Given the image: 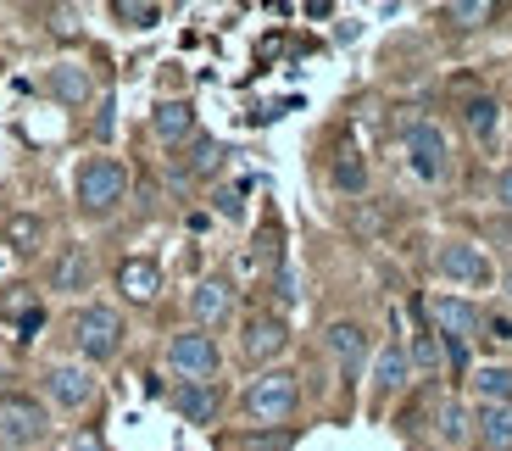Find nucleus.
Returning <instances> with one entry per match:
<instances>
[{"instance_id": "obj_12", "label": "nucleus", "mask_w": 512, "mask_h": 451, "mask_svg": "<svg viewBox=\"0 0 512 451\" xmlns=\"http://www.w3.org/2000/svg\"><path fill=\"white\" fill-rule=\"evenodd\" d=\"M167 401H173V413H179L184 424H195V429H212L223 413H229V390H223V379H190V385H173Z\"/></svg>"}, {"instance_id": "obj_32", "label": "nucleus", "mask_w": 512, "mask_h": 451, "mask_svg": "<svg viewBox=\"0 0 512 451\" xmlns=\"http://www.w3.org/2000/svg\"><path fill=\"white\" fill-rule=\"evenodd\" d=\"M245 195H251V179L223 184V190L212 195V207H218V218H240V212H245Z\"/></svg>"}, {"instance_id": "obj_16", "label": "nucleus", "mask_w": 512, "mask_h": 451, "mask_svg": "<svg viewBox=\"0 0 512 451\" xmlns=\"http://www.w3.org/2000/svg\"><path fill=\"white\" fill-rule=\"evenodd\" d=\"M412 385V357H407V340L390 335L379 351H373V407L396 401L401 390Z\"/></svg>"}, {"instance_id": "obj_14", "label": "nucleus", "mask_w": 512, "mask_h": 451, "mask_svg": "<svg viewBox=\"0 0 512 451\" xmlns=\"http://www.w3.org/2000/svg\"><path fill=\"white\" fill-rule=\"evenodd\" d=\"M95 251L90 245H62L51 257V268H45V290L51 296H90L95 290Z\"/></svg>"}, {"instance_id": "obj_8", "label": "nucleus", "mask_w": 512, "mask_h": 451, "mask_svg": "<svg viewBox=\"0 0 512 451\" xmlns=\"http://www.w3.org/2000/svg\"><path fill=\"white\" fill-rule=\"evenodd\" d=\"M162 362L173 368V379L179 385H190V379H218L223 374V346L218 335H206V329H173L162 346Z\"/></svg>"}, {"instance_id": "obj_18", "label": "nucleus", "mask_w": 512, "mask_h": 451, "mask_svg": "<svg viewBox=\"0 0 512 451\" xmlns=\"http://www.w3.org/2000/svg\"><path fill=\"white\" fill-rule=\"evenodd\" d=\"M39 90L51 95V101H62V106H90L95 101V73L84 62H56V67H45Z\"/></svg>"}, {"instance_id": "obj_2", "label": "nucleus", "mask_w": 512, "mask_h": 451, "mask_svg": "<svg viewBox=\"0 0 512 451\" xmlns=\"http://www.w3.org/2000/svg\"><path fill=\"white\" fill-rule=\"evenodd\" d=\"M240 418L251 429H284V424H295V413H301V374L295 368H262V374H251L245 379V390H240Z\"/></svg>"}, {"instance_id": "obj_21", "label": "nucleus", "mask_w": 512, "mask_h": 451, "mask_svg": "<svg viewBox=\"0 0 512 451\" xmlns=\"http://www.w3.org/2000/svg\"><path fill=\"white\" fill-rule=\"evenodd\" d=\"M468 401L474 407H512V368L507 362H479L468 374Z\"/></svg>"}, {"instance_id": "obj_34", "label": "nucleus", "mask_w": 512, "mask_h": 451, "mask_svg": "<svg viewBox=\"0 0 512 451\" xmlns=\"http://www.w3.org/2000/svg\"><path fill=\"white\" fill-rule=\"evenodd\" d=\"M490 201L501 207V218H512V162L496 168V179H490Z\"/></svg>"}, {"instance_id": "obj_24", "label": "nucleus", "mask_w": 512, "mask_h": 451, "mask_svg": "<svg viewBox=\"0 0 512 451\" xmlns=\"http://www.w3.org/2000/svg\"><path fill=\"white\" fill-rule=\"evenodd\" d=\"M462 129L474 134L479 145H496V134H501V101L496 95H468V101H462Z\"/></svg>"}, {"instance_id": "obj_15", "label": "nucleus", "mask_w": 512, "mask_h": 451, "mask_svg": "<svg viewBox=\"0 0 512 451\" xmlns=\"http://www.w3.org/2000/svg\"><path fill=\"white\" fill-rule=\"evenodd\" d=\"M112 290H117V301H123V307H156V301H162V290H167L162 262L123 257V262H117V273H112Z\"/></svg>"}, {"instance_id": "obj_29", "label": "nucleus", "mask_w": 512, "mask_h": 451, "mask_svg": "<svg viewBox=\"0 0 512 451\" xmlns=\"http://www.w3.org/2000/svg\"><path fill=\"white\" fill-rule=\"evenodd\" d=\"M106 12H112L123 28H134V34H145V28L162 23V6H145V0H112Z\"/></svg>"}, {"instance_id": "obj_23", "label": "nucleus", "mask_w": 512, "mask_h": 451, "mask_svg": "<svg viewBox=\"0 0 512 451\" xmlns=\"http://www.w3.org/2000/svg\"><path fill=\"white\" fill-rule=\"evenodd\" d=\"M474 446L512 451V407H474Z\"/></svg>"}, {"instance_id": "obj_30", "label": "nucleus", "mask_w": 512, "mask_h": 451, "mask_svg": "<svg viewBox=\"0 0 512 451\" xmlns=\"http://www.w3.org/2000/svg\"><path fill=\"white\" fill-rule=\"evenodd\" d=\"M268 301H273L268 312L290 318V307H295V268H290V262H279V268L268 273Z\"/></svg>"}, {"instance_id": "obj_27", "label": "nucleus", "mask_w": 512, "mask_h": 451, "mask_svg": "<svg viewBox=\"0 0 512 451\" xmlns=\"http://www.w3.org/2000/svg\"><path fill=\"white\" fill-rule=\"evenodd\" d=\"M329 184L340 195H368V162H362V151H340L329 162Z\"/></svg>"}, {"instance_id": "obj_31", "label": "nucleus", "mask_w": 512, "mask_h": 451, "mask_svg": "<svg viewBox=\"0 0 512 451\" xmlns=\"http://www.w3.org/2000/svg\"><path fill=\"white\" fill-rule=\"evenodd\" d=\"M479 346H490V351L512 346V312H485V323H479Z\"/></svg>"}, {"instance_id": "obj_7", "label": "nucleus", "mask_w": 512, "mask_h": 451, "mask_svg": "<svg viewBox=\"0 0 512 451\" xmlns=\"http://www.w3.org/2000/svg\"><path fill=\"white\" fill-rule=\"evenodd\" d=\"M295 335H290V318H279V312H251V318L240 323V340H234V357L251 368V374H262V368H279L284 357H290Z\"/></svg>"}, {"instance_id": "obj_4", "label": "nucleus", "mask_w": 512, "mask_h": 451, "mask_svg": "<svg viewBox=\"0 0 512 451\" xmlns=\"http://www.w3.org/2000/svg\"><path fill=\"white\" fill-rule=\"evenodd\" d=\"M56 429V413L39 390H0V446L6 451H39Z\"/></svg>"}, {"instance_id": "obj_3", "label": "nucleus", "mask_w": 512, "mask_h": 451, "mask_svg": "<svg viewBox=\"0 0 512 451\" xmlns=\"http://www.w3.org/2000/svg\"><path fill=\"white\" fill-rule=\"evenodd\" d=\"M73 201L84 218H117L128 201V168H123V156L112 151H95L78 162L73 173Z\"/></svg>"}, {"instance_id": "obj_28", "label": "nucleus", "mask_w": 512, "mask_h": 451, "mask_svg": "<svg viewBox=\"0 0 512 451\" xmlns=\"http://www.w3.org/2000/svg\"><path fill=\"white\" fill-rule=\"evenodd\" d=\"M229 446H234V451H290L295 435H290V429H251V424H245L240 435L229 440Z\"/></svg>"}, {"instance_id": "obj_26", "label": "nucleus", "mask_w": 512, "mask_h": 451, "mask_svg": "<svg viewBox=\"0 0 512 451\" xmlns=\"http://www.w3.org/2000/svg\"><path fill=\"white\" fill-rule=\"evenodd\" d=\"M0 234H6V245H12L17 257L45 251V218H39V212H12V218L0 223Z\"/></svg>"}, {"instance_id": "obj_22", "label": "nucleus", "mask_w": 512, "mask_h": 451, "mask_svg": "<svg viewBox=\"0 0 512 451\" xmlns=\"http://www.w3.org/2000/svg\"><path fill=\"white\" fill-rule=\"evenodd\" d=\"M501 17L496 0H451V6H440V23L451 28V34H479V28H490Z\"/></svg>"}, {"instance_id": "obj_10", "label": "nucleus", "mask_w": 512, "mask_h": 451, "mask_svg": "<svg viewBox=\"0 0 512 451\" xmlns=\"http://www.w3.org/2000/svg\"><path fill=\"white\" fill-rule=\"evenodd\" d=\"M418 312L429 318V329H435L440 340H462V346H474L479 323H485V307H474L462 290H435L429 301H418Z\"/></svg>"}, {"instance_id": "obj_9", "label": "nucleus", "mask_w": 512, "mask_h": 451, "mask_svg": "<svg viewBox=\"0 0 512 451\" xmlns=\"http://www.w3.org/2000/svg\"><path fill=\"white\" fill-rule=\"evenodd\" d=\"M435 273L446 284H457V290H490V284H496V262L485 257V245L462 240V234H451V240L435 245Z\"/></svg>"}, {"instance_id": "obj_6", "label": "nucleus", "mask_w": 512, "mask_h": 451, "mask_svg": "<svg viewBox=\"0 0 512 451\" xmlns=\"http://www.w3.org/2000/svg\"><path fill=\"white\" fill-rule=\"evenodd\" d=\"M401 156H407V168L418 184H440L451 173V140L440 129L435 117H401Z\"/></svg>"}, {"instance_id": "obj_35", "label": "nucleus", "mask_w": 512, "mask_h": 451, "mask_svg": "<svg viewBox=\"0 0 512 451\" xmlns=\"http://www.w3.org/2000/svg\"><path fill=\"white\" fill-rule=\"evenodd\" d=\"M67 451H106V440L95 435V429H73V440H67Z\"/></svg>"}, {"instance_id": "obj_11", "label": "nucleus", "mask_w": 512, "mask_h": 451, "mask_svg": "<svg viewBox=\"0 0 512 451\" xmlns=\"http://www.w3.org/2000/svg\"><path fill=\"white\" fill-rule=\"evenodd\" d=\"M234 307H240V290H234L229 273H201L190 290V323L195 329H206V335H218L223 323L234 318Z\"/></svg>"}, {"instance_id": "obj_13", "label": "nucleus", "mask_w": 512, "mask_h": 451, "mask_svg": "<svg viewBox=\"0 0 512 451\" xmlns=\"http://www.w3.org/2000/svg\"><path fill=\"white\" fill-rule=\"evenodd\" d=\"M323 351H329L334 368L346 374V385H357V374L368 368V351H373L368 323H357V318H334L329 329H323Z\"/></svg>"}, {"instance_id": "obj_25", "label": "nucleus", "mask_w": 512, "mask_h": 451, "mask_svg": "<svg viewBox=\"0 0 512 451\" xmlns=\"http://www.w3.org/2000/svg\"><path fill=\"white\" fill-rule=\"evenodd\" d=\"M407 357H412V379H440L446 374V351H440V335L429 329V323L407 340Z\"/></svg>"}, {"instance_id": "obj_33", "label": "nucleus", "mask_w": 512, "mask_h": 451, "mask_svg": "<svg viewBox=\"0 0 512 451\" xmlns=\"http://www.w3.org/2000/svg\"><path fill=\"white\" fill-rule=\"evenodd\" d=\"M112 129H117V112H112V95H106V101L95 106V117H90V140L106 145V140H112Z\"/></svg>"}, {"instance_id": "obj_5", "label": "nucleus", "mask_w": 512, "mask_h": 451, "mask_svg": "<svg viewBox=\"0 0 512 451\" xmlns=\"http://www.w3.org/2000/svg\"><path fill=\"white\" fill-rule=\"evenodd\" d=\"M39 396H45L51 413H90L95 401H101V379H95L90 362L56 357V362H45V374H39Z\"/></svg>"}, {"instance_id": "obj_20", "label": "nucleus", "mask_w": 512, "mask_h": 451, "mask_svg": "<svg viewBox=\"0 0 512 451\" xmlns=\"http://www.w3.org/2000/svg\"><path fill=\"white\" fill-rule=\"evenodd\" d=\"M435 440L451 451L474 440V401H462V390H446L435 401Z\"/></svg>"}, {"instance_id": "obj_1", "label": "nucleus", "mask_w": 512, "mask_h": 451, "mask_svg": "<svg viewBox=\"0 0 512 451\" xmlns=\"http://www.w3.org/2000/svg\"><path fill=\"white\" fill-rule=\"evenodd\" d=\"M67 340H73L78 362H90L95 374H101V368H112L128 346V312L117 307V301H84V307L73 312V323H67Z\"/></svg>"}, {"instance_id": "obj_17", "label": "nucleus", "mask_w": 512, "mask_h": 451, "mask_svg": "<svg viewBox=\"0 0 512 451\" xmlns=\"http://www.w3.org/2000/svg\"><path fill=\"white\" fill-rule=\"evenodd\" d=\"M223 140H212V134H195L190 145H179L173 151V179H184V184H206V179H218L223 173Z\"/></svg>"}, {"instance_id": "obj_19", "label": "nucleus", "mask_w": 512, "mask_h": 451, "mask_svg": "<svg viewBox=\"0 0 512 451\" xmlns=\"http://www.w3.org/2000/svg\"><path fill=\"white\" fill-rule=\"evenodd\" d=\"M151 134H156V145H167V151L190 145L195 134H201V123H195V101H156L151 106Z\"/></svg>"}]
</instances>
